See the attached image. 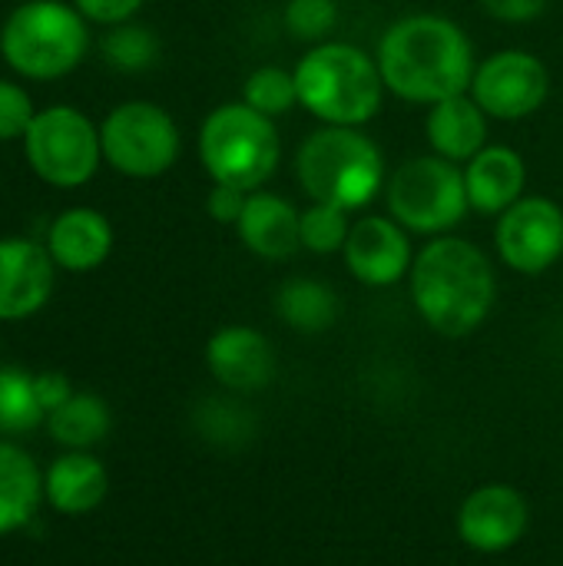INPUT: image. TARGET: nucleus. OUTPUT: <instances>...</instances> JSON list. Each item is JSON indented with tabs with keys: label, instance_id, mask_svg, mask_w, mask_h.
I'll list each match as a JSON object with an SVG mask.
<instances>
[{
	"label": "nucleus",
	"instance_id": "obj_31",
	"mask_svg": "<svg viewBox=\"0 0 563 566\" xmlns=\"http://www.w3.org/2000/svg\"><path fill=\"white\" fill-rule=\"evenodd\" d=\"M90 23L96 27H116L126 20H136L146 0H70Z\"/></svg>",
	"mask_w": 563,
	"mask_h": 566
},
{
	"label": "nucleus",
	"instance_id": "obj_30",
	"mask_svg": "<svg viewBox=\"0 0 563 566\" xmlns=\"http://www.w3.org/2000/svg\"><path fill=\"white\" fill-rule=\"evenodd\" d=\"M37 106L20 80H0V143H23Z\"/></svg>",
	"mask_w": 563,
	"mask_h": 566
},
{
	"label": "nucleus",
	"instance_id": "obj_2",
	"mask_svg": "<svg viewBox=\"0 0 563 566\" xmlns=\"http://www.w3.org/2000/svg\"><path fill=\"white\" fill-rule=\"evenodd\" d=\"M408 295L418 318L441 338L475 335L498 305L494 259L471 239L438 235L415 252Z\"/></svg>",
	"mask_w": 563,
	"mask_h": 566
},
{
	"label": "nucleus",
	"instance_id": "obj_11",
	"mask_svg": "<svg viewBox=\"0 0 563 566\" xmlns=\"http://www.w3.org/2000/svg\"><path fill=\"white\" fill-rule=\"evenodd\" d=\"M494 255L514 272L538 279L563 259V206L551 196H524L494 219Z\"/></svg>",
	"mask_w": 563,
	"mask_h": 566
},
{
	"label": "nucleus",
	"instance_id": "obj_20",
	"mask_svg": "<svg viewBox=\"0 0 563 566\" xmlns=\"http://www.w3.org/2000/svg\"><path fill=\"white\" fill-rule=\"evenodd\" d=\"M110 494L106 464L90 451H66L43 471V501L63 517L93 514Z\"/></svg>",
	"mask_w": 563,
	"mask_h": 566
},
{
	"label": "nucleus",
	"instance_id": "obj_9",
	"mask_svg": "<svg viewBox=\"0 0 563 566\" xmlns=\"http://www.w3.org/2000/svg\"><path fill=\"white\" fill-rule=\"evenodd\" d=\"M103 163L126 179H159L183 156L173 113L153 99H123L100 119Z\"/></svg>",
	"mask_w": 563,
	"mask_h": 566
},
{
	"label": "nucleus",
	"instance_id": "obj_13",
	"mask_svg": "<svg viewBox=\"0 0 563 566\" xmlns=\"http://www.w3.org/2000/svg\"><path fill=\"white\" fill-rule=\"evenodd\" d=\"M415 235L402 229L388 212H365L352 222L342 262L348 275L365 289H395L408 282L415 265Z\"/></svg>",
	"mask_w": 563,
	"mask_h": 566
},
{
	"label": "nucleus",
	"instance_id": "obj_19",
	"mask_svg": "<svg viewBox=\"0 0 563 566\" xmlns=\"http://www.w3.org/2000/svg\"><path fill=\"white\" fill-rule=\"evenodd\" d=\"M428 153L465 166L491 143V116L475 103L471 93L448 96L425 113Z\"/></svg>",
	"mask_w": 563,
	"mask_h": 566
},
{
	"label": "nucleus",
	"instance_id": "obj_24",
	"mask_svg": "<svg viewBox=\"0 0 563 566\" xmlns=\"http://www.w3.org/2000/svg\"><path fill=\"white\" fill-rule=\"evenodd\" d=\"M192 428L199 431V438L206 444L222 448V451H239V448L252 444L259 434V421H256L252 408L246 401L232 398V391L199 401L192 411Z\"/></svg>",
	"mask_w": 563,
	"mask_h": 566
},
{
	"label": "nucleus",
	"instance_id": "obj_28",
	"mask_svg": "<svg viewBox=\"0 0 563 566\" xmlns=\"http://www.w3.org/2000/svg\"><path fill=\"white\" fill-rule=\"evenodd\" d=\"M352 212L329 206V202H309L299 216V239L302 249L312 255H342L348 232H352Z\"/></svg>",
	"mask_w": 563,
	"mask_h": 566
},
{
	"label": "nucleus",
	"instance_id": "obj_33",
	"mask_svg": "<svg viewBox=\"0 0 563 566\" xmlns=\"http://www.w3.org/2000/svg\"><path fill=\"white\" fill-rule=\"evenodd\" d=\"M478 3L498 23H531L551 7V0H478Z\"/></svg>",
	"mask_w": 563,
	"mask_h": 566
},
{
	"label": "nucleus",
	"instance_id": "obj_16",
	"mask_svg": "<svg viewBox=\"0 0 563 566\" xmlns=\"http://www.w3.org/2000/svg\"><path fill=\"white\" fill-rule=\"evenodd\" d=\"M113 222L93 206H70L56 212L46 226L43 245L60 272L86 275L96 272L113 255Z\"/></svg>",
	"mask_w": 563,
	"mask_h": 566
},
{
	"label": "nucleus",
	"instance_id": "obj_12",
	"mask_svg": "<svg viewBox=\"0 0 563 566\" xmlns=\"http://www.w3.org/2000/svg\"><path fill=\"white\" fill-rule=\"evenodd\" d=\"M455 531L458 541L481 557L508 554L531 531V504L524 491H518L514 484L504 481L478 484L475 491L465 494L455 514Z\"/></svg>",
	"mask_w": 563,
	"mask_h": 566
},
{
	"label": "nucleus",
	"instance_id": "obj_1",
	"mask_svg": "<svg viewBox=\"0 0 563 566\" xmlns=\"http://www.w3.org/2000/svg\"><path fill=\"white\" fill-rule=\"evenodd\" d=\"M375 60L388 96L428 109L448 96L468 93L481 56L471 33L455 17L415 10L382 30Z\"/></svg>",
	"mask_w": 563,
	"mask_h": 566
},
{
	"label": "nucleus",
	"instance_id": "obj_23",
	"mask_svg": "<svg viewBox=\"0 0 563 566\" xmlns=\"http://www.w3.org/2000/svg\"><path fill=\"white\" fill-rule=\"evenodd\" d=\"M113 428V411L100 395L73 391L56 411L46 415L50 438L66 451H90L100 441H106Z\"/></svg>",
	"mask_w": 563,
	"mask_h": 566
},
{
	"label": "nucleus",
	"instance_id": "obj_21",
	"mask_svg": "<svg viewBox=\"0 0 563 566\" xmlns=\"http://www.w3.org/2000/svg\"><path fill=\"white\" fill-rule=\"evenodd\" d=\"M43 501V471L10 438H0V537L23 531Z\"/></svg>",
	"mask_w": 563,
	"mask_h": 566
},
{
	"label": "nucleus",
	"instance_id": "obj_26",
	"mask_svg": "<svg viewBox=\"0 0 563 566\" xmlns=\"http://www.w3.org/2000/svg\"><path fill=\"white\" fill-rule=\"evenodd\" d=\"M46 424V411L37 398L33 371L27 368H0V438L30 434Z\"/></svg>",
	"mask_w": 563,
	"mask_h": 566
},
{
	"label": "nucleus",
	"instance_id": "obj_3",
	"mask_svg": "<svg viewBox=\"0 0 563 566\" xmlns=\"http://www.w3.org/2000/svg\"><path fill=\"white\" fill-rule=\"evenodd\" d=\"M292 172L309 202L345 212H365L388 182L385 153L362 126H315L299 143Z\"/></svg>",
	"mask_w": 563,
	"mask_h": 566
},
{
	"label": "nucleus",
	"instance_id": "obj_10",
	"mask_svg": "<svg viewBox=\"0 0 563 566\" xmlns=\"http://www.w3.org/2000/svg\"><path fill=\"white\" fill-rule=\"evenodd\" d=\"M475 103L498 123H521L551 96L548 63L524 46H501L478 60L471 90Z\"/></svg>",
	"mask_w": 563,
	"mask_h": 566
},
{
	"label": "nucleus",
	"instance_id": "obj_34",
	"mask_svg": "<svg viewBox=\"0 0 563 566\" xmlns=\"http://www.w3.org/2000/svg\"><path fill=\"white\" fill-rule=\"evenodd\" d=\"M33 385H37V398L43 405V411H56L70 395H73V381L63 375V371H37L33 375Z\"/></svg>",
	"mask_w": 563,
	"mask_h": 566
},
{
	"label": "nucleus",
	"instance_id": "obj_8",
	"mask_svg": "<svg viewBox=\"0 0 563 566\" xmlns=\"http://www.w3.org/2000/svg\"><path fill=\"white\" fill-rule=\"evenodd\" d=\"M20 146L30 172L53 189H80L106 166L100 123L70 103L37 109Z\"/></svg>",
	"mask_w": 563,
	"mask_h": 566
},
{
	"label": "nucleus",
	"instance_id": "obj_7",
	"mask_svg": "<svg viewBox=\"0 0 563 566\" xmlns=\"http://www.w3.org/2000/svg\"><path fill=\"white\" fill-rule=\"evenodd\" d=\"M382 199L385 212L425 242L451 235L471 216L465 166L435 153L408 156L398 169H392Z\"/></svg>",
	"mask_w": 563,
	"mask_h": 566
},
{
	"label": "nucleus",
	"instance_id": "obj_5",
	"mask_svg": "<svg viewBox=\"0 0 563 566\" xmlns=\"http://www.w3.org/2000/svg\"><path fill=\"white\" fill-rule=\"evenodd\" d=\"M90 27L70 0H23L0 23V60L20 80H63L86 60Z\"/></svg>",
	"mask_w": 563,
	"mask_h": 566
},
{
	"label": "nucleus",
	"instance_id": "obj_4",
	"mask_svg": "<svg viewBox=\"0 0 563 566\" xmlns=\"http://www.w3.org/2000/svg\"><path fill=\"white\" fill-rule=\"evenodd\" d=\"M299 106L319 126H368L385 106V80L375 53L348 40L309 46L292 66Z\"/></svg>",
	"mask_w": 563,
	"mask_h": 566
},
{
	"label": "nucleus",
	"instance_id": "obj_32",
	"mask_svg": "<svg viewBox=\"0 0 563 566\" xmlns=\"http://www.w3.org/2000/svg\"><path fill=\"white\" fill-rule=\"evenodd\" d=\"M246 199L249 192L236 189V186H222V182H212L209 192H206V216L219 226H232L239 222L242 209H246Z\"/></svg>",
	"mask_w": 563,
	"mask_h": 566
},
{
	"label": "nucleus",
	"instance_id": "obj_18",
	"mask_svg": "<svg viewBox=\"0 0 563 566\" xmlns=\"http://www.w3.org/2000/svg\"><path fill=\"white\" fill-rule=\"evenodd\" d=\"M465 186L471 212L498 219L528 196V163L514 146L488 143L475 159L465 163Z\"/></svg>",
	"mask_w": 563,
	"mask_h": 566
},
{
	"label": "nucleus",
	"instance_id": "obj_29",
	"mask_svg": "<svg viewBox=\"0 0 563 566\" xmlns=\"http://www.w3.org/2000/svg\"><path fill=\"white\" fill-rule=\"evenodd\" d=\"M338 0H285L282 7V27L299 43H325L338 30Z\"/></svg>",
	"mask_w": 563,
	"mask_h": 566
},
{
	"label": "nucleus",
	"instance_id": "obj_27",
	"mask_svg": "<svg viewBox=\"0 0 563 566\" xmlns=\"http://www.w3.org/2000/svg\"><path fill=\"white\" fill-rule=\"evenodd\" d=\"M242 103L259 109L269 119H279L299 106L295 73L279 63H262L242 80Z\"/></svg>",
	"mask_w": 563,
	"mask_h": 566
},
{
	"label": "nucleus",
	"instance_id": "obj_15",
	"mask_svg": "<svg viewBox=\"0 0 563 566\" xmlns=\"http://www.w3.org/2000/svg\"><path fill=\"white\" fill-rule=\"evenodd\" d=\"M56 265L43 242L27 235H0V322H27L46 308Z\"/></svg>",
	"mask_w": 563,
	"mask_h": 566
},
{
	"label": "nucleus",
	"instance_id": "obj_17",
	"mask_svg": "<svg viewBox=\"0 0 563 566\" xmlns=\"http://www.w3.org/2000/svg\"><path fill=\"white\" fill-rule=\"evenodd\" d=\"M299 216L302 209L272 189H256L246 199V209L236 222V235L246 252H252L262 262H289L295 252H302L299 239Z\"/></svg>",
	"mask_w": 563,
	"mask_h": 566
},
{
	"label": "nucleus",
	"instance_id": "obj_6",
	"mask_svg": "<svg viewBox=\"0 0 563 566\" xmlns=\"http://www.w3.org/2000/svg\"><path fill=\"white\" fill-rule=\"evenodd\" d=\"M196 156L209 182L256 192L265 189V182L279 172L282 136L275 119L262 116L242 99H229L209 109L199 123Z\"/></svg>",
	"mask_w": 563,
	"mask_h": 566
},
{
	"label": "nucleus",
	"instance_id": "obj_22",
	"mask_svg": "<svg viewBox=\"0 0 563 566\" xmlns=\"http://www.w3.org/2000/svg\"><path fill=\"white\" fill-rule=\"evenodd\" d=\"M275 315L299 335H322L338 322L342 302L329 282L315 275H292L275 292Z\"/></svg>",
	"mask_w": 563,
	"mask_h": 566
},
{
	"label": "nucleus",
	"instance_id": "obj_25",
	"mask_svg": "<svg viewBox=\"0 0 563 566\" xmlns=\"http://www.w3.org/2000/svg\"><path fill=\"white\" fill-rule=\"evenodd\" d=\"M100 56L116 73H146L159 63L163 43L159 33L139 20H126L116 27H106L100 36Z\"/></svg>",
	"mask_w": 563,
	"mask_h": 566
},
{
	"label": "nucleus",
	"instance_id": "obj_14",
	"mask_svg": "<svg viewBox=\"0 0 563 566\" xmlns=\"http://www.w3.org/2000/svg\"><path fill=\"white\" fill-rule=\"evenodd\" d=\"M206 371L232 395H256L275 381V348L256 325H222L202 352Z\"/></svg>",
	"mask_w": 563,
	"mask_h": 566
}]
</instances>
